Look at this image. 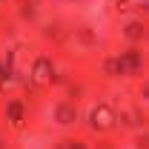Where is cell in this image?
I'll return each instance as SVG.
<instances>
[{"label": "cell", "instance_id": "cell-1", "mask_svg": "<svg viewBox=\"0 0 149 149\" xmlns=\"http://www.w3.org/2000/svg\"><path fill=\"white\" fill-rule=\"evenodd\" d=\"M112 123H115V112H112V106H95L92 109V126L97 132H106V129H112Z\"/></svg>", "mask_w": 149, "mask_h": 149}, {"label": "cell", "instance_id": "cell-2", "mask_svg": "<svg viewBox=\"0 0 149 149\" xmlns=\"http://www.w3.org/2000/svg\"><path fill=\"white\" fill-rule=\"evenodd\" d=\"M32 77H35V83H37V86H46V83H49V80L55 77V66L49 63V57H37Z\"/></svg>", "mask_w": 149, "mask_h": 149}, {"label": "cell", "instance_id": "cell-3", "mask_svg": "<svg viewBox=\"0 0 149 149\" xmlns=\"http://www.w3.org/2000/svg\"><path fill=\"white\" fill-rule=\"evenodd\" d=\"M55 118L60 120V123H63V126H69V123L74 120V109L69 106V103H60V106L55 109Z\"/></svg>", "mask_w": 149, "mask_h": 149}, {"label": "cell", "instance_id": "cell-4", "mask_svg": "<svg viewBox=\"0 0 149 149\" xmlns=\"http://www.w3.org/2000/svg\"><path fill=\"white\" fill-rule=\"evenodd\" d=\"M103 69H106L109 74H118V72H123V69H126V66H123V57H109V60L103 63Z\"/></svg>", "mask_w": 149, "mask_h": 149}, {"label": "cell", "instance_id": "cell-5", "mask_svg": "<svg viewBox=\"0 0 149 149\" xmlns=\"http://www.w3.org/2000/svg\"><path fill=\"white\" fill-rule=\"evenodd\" d=\"M123 32H126V37H129V40H141V35H143V23H129Z\"/></svg>", "mask_w": 149, "mask_h": 149}]
</instances>
